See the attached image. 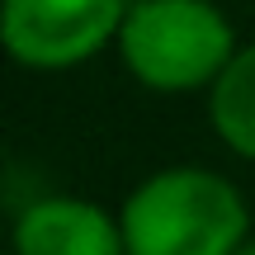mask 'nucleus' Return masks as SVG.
I'll return each instance as SVG.
<instances>
[{"instance_id": "obj_5", "label": "nucleus", "mask_w": 255, "mask_h": 255, "mask_svg": "<svg viewBox=\"0 0 255 255\" xmlns=\"http://www.w3.org/2000/svg\"><path fill=\"white\" fill-rule=\"evenodd\" d=\"M208 123L232 156L255 165V43H241L208 90Z\"/></svg>"}, {"instance_id": "obj_2", "label": "nucleus", "mask_w": 255, "mask_h": 255, "mask_svg": "<svg viewBox=\"0 0 255 255\" xmlns=\"http://www.w3.org/2000/svg\"><path fill=\"white\" fill-rule=\"evenodd\" d=\"M114 47L128 76L146 90L208 95L241 43L213 0H132Z\"/></svg>"}, {"instance_id": "obj_4", "label": "nucleus", "mask_w": 255, "mask_h": 255, "mask_svg": "<svg viewBox=\"0 0 255 255\" xmlns=\"http://www.w3.org/2000/svg\"><path fill=\"white\" fill-rule=\"evenodd\" d=\"M9 255H128V246L123 222L95 199L43 194L19 208Z\"/></svg>"}, {"instance_id": "obj_3", "label": "nucleus", "mask_w": 255, "mask_h": 255, "mask_svg": "<svg viewBox=\"0 0 255 255\" xmlns=\"http://www.w3.org/2000/svg\"><path fill=\"white\" fill-rule=\"evenodd\" d=\"M132 0H0V38L24 71H71L119 43Z\"/></svg>"}, {"instance_id": "obj_6", "label": "nucleus", "mask_w": 255, "mask_h": 255, "mask_svg": "<svg viewBox=\"0 0 255 255\" xmlns=\"http://www.w3.org/2000/svg\"><path fill=\"white\" fill-rule=\"evenodd\" d=\"M237 255H255V237H251V241H246V246H241Z\"/></svg>"}, {"instance_id": "obj_1", "label": "nucleus", "mask_w": 255, "mask_h": 255, "mask_svg": "<svg viewBox=\"0 0 255 255\" xmlns=\"http://www.w3.org/2000/svg\"><path fill=\"white\" fill-rule=\"evenodd\" d=\"M128 255H237L251 241V208L227 175L165 165L119 208Z\"/></svg>"}]
</instances>
